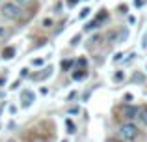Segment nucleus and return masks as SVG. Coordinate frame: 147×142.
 Instances as JSON below:
<instances>
[{"label":"nucleus","mask_w":147,"mask_h":142,"mask_svg":"<svg viewBox=\"0 0 147 142\" xmlns=\"http://www.w3.org/2000/svg\"><path fill=\"white\" fill-rule=\"evenodd\" d=\"M0 13H2V17L7 19V21H17L22 15V7L15 2H4L2 7H0Z\"/></svg>","instance_id":"f257e3e1"},{"label":"nucleus","mask_w":147,"mask_h":142,"mask_svg":"<svg viewBox=\"0 0 147 142\" xmlns=\"http://www.w3.org/2000/svg\"><path fill=\"white\" fill-rule=\"evenodd\" d=\"M138 127L132 124V122H125V124L119 127V137H121L123 140H127V142H130V140H134L138 137Z\"/></svg>","instance_id":"f03ea898"},{"label":"nucleus","mask_w":147,"mask_h":142,"mask_svg":"<svg viewBox=\"0 0 147 142\" xmlns=\"http://www.w3.org/2000/svg\"><path fill=\"white\" fill-rule=\"evenodd\" d=\"M34 99H36L34 92H32V90H24V92L21 94V101H22L21 105H22V107H30V105L34 103Z\"/></svg>","instance_id":"7ed1b4c3"},{"label":"nucleus","mask_w":147,"mask_h":142,"mask_svg":"<svg viewBox=\"0 0 147 142\" xmlns=\"http://www.w3.org/2000/svg\"><path fill=\"white\" fill-rule=\"evenodd\" d=\"M138 120H140V124L144 125V127H147V105L145 107H138Z\"/></svg>","instance_id":"20e7f679"},{"label":"nucleus","mask_w":147,"mask_h":142,"mask_svg":"<svg viewBox=\"0 0 147 142\" xmlns=\"http://www.w3.org/2000/svg\"><path fill=\"white\" fill-rule=\"evenodd\" d=\"M123 114H125V118H129V120H134V118L138 116V107H127V109L123 110Z\"/></svg>","instance_id":"39448f33"},{"label":"nucleus","mask_w":147,"mask_h":142,"mask_svg":"<svg viewBox=\"0 0 147 142\" xmlns=\"http://www.w3.org/2000/svg\"><path fill=\"white\" fill-rule=\"evenodd\" d=\"M13 56H15V47H6L2 51V58L4 60H11Z\"/></svg>","instance_id":"423d86ee"},{"label":"nucleus","mask_w":147,"mask_h":142,"mask_svg":"<svg viewBox=\"0 0 147 142\" xmlns=\"http://www.w3.org/2000/svg\"><path fill=\"white\" fill-rule=\"evenodd\" d=\"M65 127H67V133H69V135H75V133H76V125H75V122L69 120V118L65 120Z\"/></svg>","instance_id":"0eeeda50"},{"label":"nucleus","mask_w":147,"mask_h":142,"mask_svg":"<svg viewBox=\"0 0 147 142\" xmlns=\"http://www.w3.org/2000/svg\"><path fill=\"white\" fill-rule=\"evenodd\" d=\"M86 75H88L86 69H80V67H78V69H76V73H73V79H75V80H80V79H84Z\"/></svg>","instance_id":"6e6552de"},{"label":"nucleus","mask_w":147,"mask_h":142,"mask_svg":"<svg viewBox=\"0 0 147 142\" xmlns=\"http://www.w3.org/2000/svg\"><path fill=\"white\" fill-rule=\"evenodd\" d=\"M15 4H19L21 7H26V6H30V4H34V0H13Z\"/></svg>","instance_id":"1a4fd4ad"},{"label":"nucleus","mask_w":147,"mask_h":142,"mask_svg":"<svg viewBox=\"0 0 147 142\" xmlns=\"http://www.w3.org/2000/svg\"><path fill=\"white\" fill-rule=\"evenodd\" d=\"M123 79H125V73H123V71H117V73L114 75V80H115V82H121Z\"/></svg>","instance_id":"9d476101"},{"label":"nucleus","mask_w":147,"mask_h":142,"mask_svg":"<svg viewBox=\"0 0 147 142\" xmlns=\"http://www.w3.org/2000/svg\"><path fill=\"white\" fill-rule=\"evenodd\" d=\"M43 64H45V60H43V58H34V60H32V66H36V67L43 66Z\"/></svg>","instance_id":"9b49d317"},{"label":"nucleus","mask_w":147,"mask_h":142,"mask_svg":"<svg viewBox=\"0 0 147 142\" xmlns=\"http://www.w3.org/2000/svg\"><path fill=\"white\" fill-rule=\"evenodd\" d=\"M90 7H84V10L82 11H80V15H78V19H84V17H88V15H90Z\"/></svg>","instance_id":"f8f14e48"},{"label":"nucleus","mask_w":147,"mask_h":142,"mask_svg":"<svg viewBox=\"0 0 147 142\" xmlns=\"http://www.w3.org/2000/svg\"><path fill=\"white\" fill-rule=\"evenodd\" d=\"M78 67H80V69L88 67V60H86V58H78Z\"/></svg>","instance_id":"ddd939ff"},{"label":"nucleus","mask_w":147,"mask_h":142,"mask_svg":"<svg viewBox=\"0 0 147 142\" xmlns=\"http://www.w3.org/2000/svg\"><path fill=\"white\" fill-rule=\"evenodd\" d=\"M125 39H127V30H123L121 36H119V41H117V43H125Z\"/></svg>","instance_id":"4468645a"},{"label":"nucleus","mask_w":147,"mask_h":142,"mask_svg":"<svg viewBox=\"0 0 147 142\" xmlns=\"http://www.w3.org/2000/svg\"><path fill=\"white\" fill-rule=\"evenodd\" d=\"M43 26L45 28H50L52 26V19H43Z\"/></svg>","instance_id":"2eb2a0df"},{"label":"nucleus","mask_w":147,"mask_h":142,"mask_svg":"<svg viewBox=\"0 0 147 142\" xmlns=\"http://www.w3.org/2000/svg\"><path fill=\"white\" fill-rule=\"evenodd\" d=\"M123 56H125L123 52H117V54L114 56V62H121V60H123Z\"/></svg>","instance_id":"dca6fc26"},{"label":"nucleus","mask_w":147,"mask_h":142,"mask_svg":"<svg viewBox=\"0 0 147 142\" xmlns=\"http://www.w3.org/2000/svg\"><path fill=\"white\" fill-rule=\"evenodd\" d=\"M78 41H80V36H75V37H73V41H71V43H73V45H78Z\"/></svg>","instance_id":"f3484780"},{"label":"nucleus","mask_w":147,"mask_h":142,"mask_svg":"<svg viewBox=\"0 0 147 142\" xmlns=\"http://www.w3.org/2000/svg\"><path fill=\"white\" fill-rule=\"evenodd\" d=\"M7 110H9V114H15V112H17V107H15V105H11Z\"/></svg>","instance_id":"a211bd4d"},{"label":"nucleus","mask_w":147,"mask_h":142,"mask_svg":"<svg viewBox=\"0 0 147 142\" xmlns=\"http://www.w3.org/2000/svg\"><path fill=\"white\" fill-rule=\"evenodd\" d=\"M78 112V107H73V109H69V114H76Z\"/></svg>","instance_id":"6ab92c4d"},{"label":"nucleus","mask_w":147,"mask_h":142,"mask_svg":"<svg viewBox=\"0 0 147 142\" xmlns=\"http://www.w3.org/2000/svg\"><path fill=\"white\" fill-rule=\"evenodd\" d=\"M76 2H78V0H67V6H76Z\"/></svg>","instance_id":"aec40b11"},{"label":"nucleus","mask_w":147,"mask_h":142,"mask_svg":"<svg viewBox=\"0 0 147 142\" xmlns=\"http://www.w3.org/2000/svg\"><path fill=\"white\" fill-rule=\"evenodd\" d=\"M26 75H28V69H26V67H22V69H21V77H26Z\"/></svg>","instance_id":"412c9836"},{"label":"nucleus","mask_w":147,"mask_h":142,"mask_svg":"<svg viewBox=\"0 0 147 142\" xmlns=\"http://www.w3.org/2000/svg\"><path fill=\"white\" fill-rule=\"evenodd\" d=\"M75 97H76V94H75V92H71V94L67 95V99H69V101H71V99H75Z\"/></svg>","instance_id":"4be33fe9"},{"label":"nucleus","mask_w":147,"mask_h":142,"mask_svg":"<svg viewBox=\"0 0 147 142\" xmlns=\"http://www.w3.org/2000/svg\"><path fill=\"white\" fill-rule=\"evenodd\" d=\"M2 36H6V30H4V28H0V37H2Z\"/></svg>","instance_id":"5701e85b"},{"label":"nucleus","mask_w":147,"mask_h":142,"mask_svg":"<svg viewBox=\"0 0 147 142\" xmlns=\"http://www.w3.org/2000/svg\"><path fill=\"white\" fill-rule=\"evenodd\" d=\"M4 82H6V79H4V77H0V86H2Z\"/></svg>","instance_id":"b1692460"},{"label":"nucleus","mask_w":147,"mask_h":142,"mask_svg":"<svg viewBox=\"0 0 147 142\" xmlns=\"http://www.w3.org/2000/svg\"><path fill=\"white\" fill-rule=\"evenodd\" d=\"M6 142H17V140H15V139H9V140H6Z\"/></svg>","instance_id":"393cba45"},{"label":"nucleus","mask_w":147,"mask_h":142,"mask_svg":"<svg viewBox=\"0 0 147 142\" xmlns=\"http://www.w3.org/2000/svg\"><path fill=\"white\" fill-rule=\"evenodd\" d=\"M34 142H45V140H41V139H37V140H34Z\"/></svg>","instance_id":"a878e982"}]
</instances>
